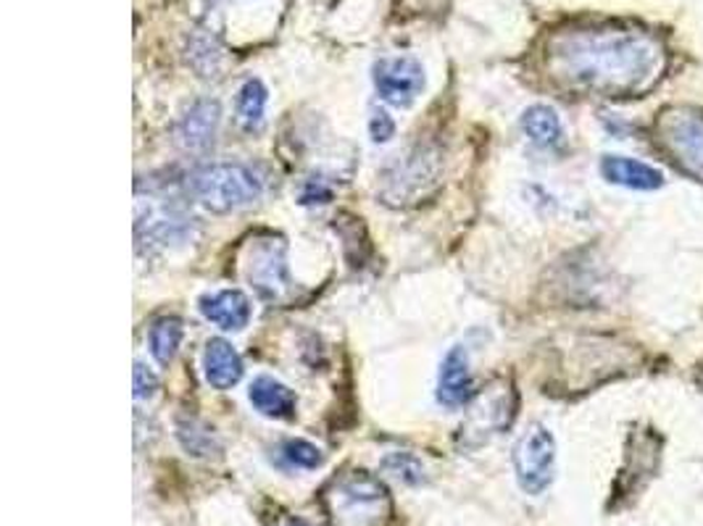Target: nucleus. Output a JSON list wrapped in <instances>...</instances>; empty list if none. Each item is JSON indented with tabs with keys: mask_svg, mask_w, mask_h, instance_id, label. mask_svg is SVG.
<instances>
[{
	"mask_svg": "<svg viewBox=\"0 0 703 526\" xmlns=\"http://www.w3.org/2000/svg\"><path fill=\"white\" fill-rule=\"evenodd\" d=\"M551 77L564 88L601 98H643L667 69L656 35L622 26H575L556 32L545 50Z\"/></svg>",
	"mask_w": 703,
	"mask_h": 526,
	"instance_id": "nucleus-1",
	"label": "nucleus"
},
{
	"mask_svg": "<svg viewBox=\"0 0 703 526\" xmlns=\"http://www.w3.org/2000/svg\"><path fill=\"white\" fill-rule=\"evenodd\" d=\"M321 505L332 526H387L393 500L387 487L364 469H351L330 479L321 490Z\"/></svg>",
	"mask_w": 703,
	"mask_h": 526,
	"instance_id": "nucleus-2",
	"label": "nucleus"
},
{
	"mask_svg": "<svg viewBox=\"0 0 703 526\" xmlns=\"http://www.w3.org/2000/svg\"><path fill=\"white\" fill-rule=\"evenodd\" d=\"M654 140L677 171L703 182V111L669 105L656 116Z\"/></svg>",
	"mask_w": 703,
	"mask_h": 526,
	"instance_id": "nucleus-3",
	"label": "nucleus"
},
{
	"mask_svg": "<svg viewBox=\"0 0 703 526\" xmlns=\"http://www.w3.org/2000/svg\"><path fill=\"white\" fill-rule=\"evenodd\" d=\"M190 184H193V195L199 197L201 206L212 214L248 208L264 195V184L253 174V169L242 167V163H214V167L201 169Z\"/></svg>",
	"mask_w": 703,
	"mask_h": 526,
	"instance_id": "nucleus-4",
	"label": "nucleus"
},
{
	"mask_svg": "<svg viewBox=\"0 0 703 526\" xmlns=\"http://www.w3.org/2000/svg\"><path fill=\"white\" fill-rule=\"evenodd\" d=\"M556 439L545 426L535 424L522 434L514 447L517 482L528 495H543L554 482Z\"/></svg>",
	"mask_w": 703,
	"mask_h": 526,
	"instance_id": "nucleus-5",
	"label": "nucleus"
},
{
	"mask_svg": "<svg viewBox=\"0 0 703 526\" xmlns=\"http://www.w3.org/2000/svg\"><path fill=\"white\" fill-rule=\"evenodd\" d=\"M440 161L438 153H432L430 148H413L404 158H398L393 167H387L383 174V197L387 203H411L417 197L424 195V190L430 184L438 182Z\"/></svg>",
	"mask_w": 703,
	"mask_h": 526,
	"instance_id": "nucleus-6",
	"label": "nucleus"
},
{
	"mask_svg": "<svg viewBox=\"0 0 703 526\" xmlns=\"http://www.w3.org/2000/svg\"><path fill=\"white\" fill-rule=\"evenodd\" d=\"M372 79L377 95L396 108H409L424 90V69L411 56L379 58L372 66Z\"/></svg>",
	"mask_w": 703,
	"mask_h": 526,
	"instance_id": "nucleus-7",
	"label": "nucleus"
},
{
	"mask_svg": "<svg viewBox=\"0 0 703 526\" xmlns=\"http://www.w3.org/2000/svg\"><path fill=\"white\" fill-rule=\"evenodd\" d=\"M287 248L282 240H264L251 250V266L248 279L253 282L256 293L267 300L285 298L291 289V272H287Z\"/></svg>",
	"mask_w": 703,
	"mask_h": 526,
	"instance_id": "nucleus-8",
	"label": "nucleus"
},
{
	"mask_svg": "<svg viewBox=\"0 0 703 526\" xmlns=\"http://www.w3.org/2000/svg\"><path fill=\"white\" fill-rule=\"evenodd\" d=\"M219 122V103L212 101V98H201L177 122V142L190 150V153H203V150H208L214 145Z\"/></svg>",
	"mask_w": 703,
	"mask_h": 526,
	"instance_id": "nucleus-9",
	"label": "nucleus"
},
{
	"mask_svg": "<svg viewBox=\"0 0 703 526\" xmlns=\"http://www.w3.org/2000/svg\"><path fill=\"white\" fill-rule=\"evenodd\" d=\"M475 395L469 371V353L462 345L445 353L438 374V400L445 408H462Z\"/></svg>",
	"mask_w": 703,
	"mask_h": 526,
	"instance_id": "nucleus-10",
	"label": "nucleus"
},
{
	"mask_svg": "<svg viewBox=\"0 0 703 526\" xmlns=\"http://www.w3.org/2000/svg\"><path fill=\"white\" fill-rule=\"evenodd\" d=\"M201 313L225 332H240L251 321V300L240 289H216L199 300Z\"/></svg>",
	"mask_w": 703,
	"mask_h": 526,
	"instance_id": "nucleus-11",
	"label": "nucleus"
},
{
	"mask_svg": "<svg viewBox=\"0 0 703 526\" xmlns=\"http://www.w3.org/2000/svg\"><path fill=\"white\" fill-rule=\"evenodd\" d=\"M601 176L609 184H620V187L627 190H640V193L659 190L664 184V174L659 169L630 156H603Z\"/></svg>",
	"mask_w": 703,
	"mask_h": 526,
	"instance_id": "nucleus-12",
	"label": "nucleus"
},
{
	"mask_svg": "<svg viewBox=\"0 0 703 526\" xmlns=\"http://www.w3.org/2000/svg\"><path fill=\"white\" fill-rule=\"evenodd\" d=\"M203 371L214 390H229L242 377L240 353L227 340H208L206 353H203Z\"/></svg>",
	"mask_w": 703,
	"mask_h": 526,
	"instance_id": "nucleus-13",
	"label": "nucleus"
},
{
	"mask_svg": "<svg viewBox=\"0 0 703 526\" xmlns=\"http://www.w3.org/2000/svg\"><path fill=\"white\" fill-rule=\"evenodd\" d=\"M248 400L267 419L287 421L295 416V392L274 377H256L248 390Z\"/></svg>",
	"mask_w": 703,
	"mask_h": 526,
	"instance_id": "nucleus-14",
	"label": "nucleus"
},
{
	"mask_svg": "<svg viewBox=\"0 0 703 526\" xmlns=\"http://www.w3.org/2000/svg\"><path fill=\"white\" fill-rule=\"evenodd\" d=\"M267 103H269V90L264 88L261 79H246L242 88L238 90V98H235V114H238L240 127L246 132H261L267 122Z\"/></svg>",
	"mask_w": 703,
	"mask_h": 526,
	"instance_id": "nucleus-15",
	"label": "nucleus"
},
{
	"mask_svg": "<svg viewBox=\"0 0 703 526\" xmlns=\"http://www.w3.org/2000/svg\"><path fill=\"white\" fill-rule=\"evenodd\" d=\"M522 132L537 148H556L564 140L562 118L551 105L535 103L522 114Z\"/></svg>",
	"mask_w": 703,
	"mask_h": 526,
	"instance_id": "nucleus-16",
	"label": "nucleus"
},
{
	"mask_svg": "<svg viewBox=\"0 0 703 526\" xmlns=\"http://www.w3.org/2000/svg\"><path fill=\"white\" fill-rule=\"evenodd\" d=\"M182 334H185V329H182V321L172 319V316H167V319H159L154 327H150L148 347H150V355H154L156 364H161V366L172 364V358L177 355V351H180Z\"/></svg>",
	"mask_w": 703,
	"mask_h": 526,
	"instance_id": "nucleus-17",
	"label": "nucleus"
},
{
	"mask_svg": "<svg viewBox=\"0 0 703 526\" xmlns=\"http://www.w3.org/2000/svg\"><path fill=\"white\" fill-rule=\"evenodd\" d=\"M177 437H180L182 447H185L190 456L195 458H212L222 450L212 426H206L199 419H182L177 424Z\"/></svg>",
	"mask_w": 703,
	"mask_h": 526,
	"instance_id": "nucleus-18",
	"label": "nucleus"
},
{
	"mask_svg": "<svg viewBox=\"0 0 703 526\" xmlns=\"http://www.w3.org/2000/svg\"><path fill=\"white\" fill-rule=\"evenodd\" d=\"M383 469L385 473H390L393 479H398V482L411 484V487L422 484L427 479L422 460L411 456V453H390V456L383 460Z\"/></svg>",
	"mask_w": 703,
	"mask_h": 526,
	"instance_id": "nucleus-19",
	"label": "nucleus"
},
{
	"mask_svg": "<svg viewBox=\"0 0 703 526\" xmlns=\"http://www.w3.org/2000/svg\"><path fill=\"white\" fill-rule=\"evenodd\" d=\"M282 458L287 460V464L295 466V469H319L321 460V450L314 443H308V439H285L282 443Z\"/></svg>",
	"mask_w": 703,
	"mask_h": 526,
	"instance_id": "nucleus-20",
	"label": "nucleus"
},
{
	"mask_svg": "<svg viewBox=\"0 0 703 526\" xmlns=\"http://www.w3.org/2000/svg\"><path fill=\"white\" fill-rule=\"evenodd\" d=\"M188 58L193 64V69L201 66V77H212V71H216V66H219V48H216L212 37H195L190 43Z\"/></svg>",
	"mask_w": 703,
	"mask_h": 526,
	"instance_id": "nucleus-21",
	"label": "nucleus"
},
{
	"mask_svg": "<svg viewBox=\"0 0 703 526\" xmlns=\"http://www.w3.org/2000/svg\"><path fill=\"white\" fill-rule=\"evenodd\" d=\"M332 201V187L327 182L317 180V176H311L304 184V190H301V203L304 206H325V203Z\"/></svg>",
	"mask_w": 703,
	"mask_h": 526,
	"instance_id": "nucleus-22",
	"label": "nucleus"
},
{
	"mask_svg": "<svg viewBox=\"0 0 703 526\" xmlns=\"http://www.w3.org/2000/svg\"><path fill=\"white\" fill-rule=\"evenodd\" d=\"M159 390V377L146 364L137 361L135 364V398L137 400H150Z\"/></svg>",
	"mask_w": 703,
	"mask_h": 526,
	"instance_id": "nucleus-23",
	"label": "nucleus"
},
{
	"mask_svg": "<svg viewBox=\"0 0 703 526\" xmlns=\"http://www.w3.org/2000/svg\"><path fill=\"white\" fill-rule=\"evenodd\" d=\"M370 135L374 142H387L396 135V122H393L385 111H374L370 118Z\"/></svg>",
	"mask_w": 703,
	"mask_h": 526,
	"instance_id": "nucleus-24",
	"label": "nucleus"
},
{
	"mask_svg": "<svg viewBox=\"0 0 703 526\" xmlns=\"http://www.w3.org/2000/svg\"><path fill=\"white\" fill-rule=\"evenodd\" d=\"M274 526H304L301 522H295V518H277Z\"/></svg>",
	"mask_w": 703,
	"mask_h": 526,
	"instance_id": "nucleus-25",
	"label": "nucleus"
}]
</instances>
